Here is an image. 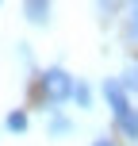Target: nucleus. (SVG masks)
Returning <instances> with one entry per match:
<instances>
[{
  "instance_id": "6",
  "label": "nucleus",
  "mask_w": 138,
  "mask_h": 146,
  "mask_svg": "<svg viewBox=\"0 0 138 146\" xmlns=\"http://www.w3.org/2000/svg\"><path fill=\"white\" fill-rule=\"evenodd\" d=\"M119 85H123V92H127V96L138 92V66H127V73L119 77Z\"/></svg>"
},
{
  "instance_id": "8",
  "label": "nucleus",
  "mask_w": 138,
  "mask_h": 146,
  "mask_svg": "<svg viewBox=\"0 0 138 146\" xmlns=\"http://www.w3.org/2000/svg\"><path fill=\"white\" fill-rule=\"evenodd\" d=\"M119 131H123L127 139H138V115H134V111H131V115H123V119H119Z\"/></svg>"
},
{
  "instance_id": "10",
  "label": "nucleus",
  "mask_w": 138,
  "mask_h": 146,
  "mask_svg": "<svg viewBox=\"0 0 138 146\" xmlns=\"http://www.w3.org/2000/svg\"><path fill=\"white\" fill-rule=\"evenodd\" d=\"M92 146H115V142H111V139H108V135H100V139H96Z\"/></svg>"
},
{
  "instance_id": "1",
  "label": "nucleus",
  "mask_w": 138,
  "mask_h": 146,
  "mask_svg": "<svg viewBox=\"0 0 138 146\" xmlns=\"http://www.w3.org/2000/svg\"><path fill=\"white\" fill-rule=\"evenodd\" d=\"M73 85H77V81H73L61 66L46 69L42 77H38V88H42V100L46 104H65V100H73Z\"/></svg>"
},
{
  "instance_id": "9",
  "label": "nucleus",
  "mask_w": 138,
  "mask_h": 146,
  "mask_svg": "<svg viewBox=\"0 0 138 146\" xmlns=\"http://www.w3.org/2000/svg\"><path fill=\"white\" fill-rule=\"evenodd\" d=\"M73 100H77L81 108H92V88L88 85H73Z\"/></svg>"
},
{
  "instance_id": "7",
  "label": "nucleus",
  "mask_w": 138,
  "mask_h": 146,
  "mask_svg": "<svg viewBox=\"0 0 138 146\" xmlns=\"http://www.w3.org/2000/svg\"><path fill=\"white\" fill-rule=\"evenodd\" d=\"M4 127H8L12 135H23V131H27V115H23V111H12V115L4 119Z\"/></svg>"
},
{
  "instance_id": "4",
  "label": "nucleus",
  "mask_w": 138,
  "mask_h": 146,
  "mask_svg": "<svg viewBox=\"0 0 138 146\" xmlns=\"http://www.w3.org/2000/svg\"><path fill=\"white\" fill-rule=\"evenodd\" d=\"M23 12H27V19H31V23H38V27H42V23H50V4H35V0H31Z\"/></svg>"
},
{
  "instance_id": "5",
  "label": "nucleus",
  "mask_w": 138,
  "mask_h": 146,
  "mask_svg": "<svg viewBox=\"0 0 138 146\" xmlns=\"http://www.w3.org/2000/svg\"><path fill=\"white\" fill-rule=\"evenodd\" d=\"M123 35H127V42H138V8H131V12H127Z\"/></svg>"
},
{
  "instance_id": "2",
  "label": "nucleus",
  "mask_w": 138,
  "mask_h": 146,
  "mask_svg": "<svg viewBox=\"0 0 138 146\" xmlns=\"http://www.w3.org/2000/svg\"><path fill=\"white\" fill-rule=\"evenodd\" d=\"M104 96H108V104H111V111H115V119H123V115H131V96L123 92V85L119 81H104Z\"/></svg>"
},
{
  "instance_id": "3",
  "label": "nucleus",
  "mask_w": 138,
  "mask_h": 146,
  "mask_svg": "<svg viewBox=\"0 0 138 146\" xmlns=\"http://www.w3.org/2000/svg\"><path fill=\"white\" fill-rule=\"evenodd\" d=\"M65 135H73V119H65V115L54 111L50 115V139H65Z\"/></svg>"
}]
</instances>
